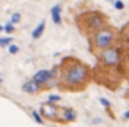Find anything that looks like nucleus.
I'll return each instance as SVG.
<instances>
[{
  "mask_svg": "<svg viewBox=\"0 0 129 127\" xmlns=\"http://www.w3.org/2000/svg\"><path fill=\"white\" fill-rule=\"evenodd\" d=\"M114 3V9L117 10H122L123 9V2L122 0H115V2H112Z\"/></svg>",
  "mask_w": 129,
  "mask_h": 127,
  "instance_id": "2eb2a0df",
  "label": "nucleus"
},
{
  "mask_svg": "<svg viewBox=\"0 0 129 127\" xmlns=\"http://www.w3.org/2000/svg\"><path fill=\"white\" fill-rule=\"evenodd\" d=\"M119 59H121V53L118 50V48H114V46L100 52V60L104 66L114 67L119 63Z\"/></svg>",
  "mask_w": 129,
  "mask_h": 127,
  "instance_id": "20e7f679",
  "label": "nucleus"
},
{
  "mask_svg": "<svg viewBox=\"0 0 129 127\" xmlns=\"http://www.w3.org/2000/svg\"><path fill=\"white\" fill-rule=\"evenodd\" d=\"M60 119H61V121H74L76 119V113L72 107H61Z\"/></svg>",
  "mask_w": 129,
  "mask_h": 127,
  "instance_id": "0eeeda50",
  "label": "nucleus"
},
{
  "mask_svg": "<svg viewBox=\"0 0 129 127\" xmlns=\"http://www.w3.org/2000/svg\"><path fill=\"white\" fill-rule=\"evenodd\" d=\"M10 42H13L11 37H6V38H0V46H7Z\"/></svg>",
  "mask_w": 129,
  "mask_h": 127,
  "instance_id": "ddd939ff",
  "label": "nucleus"
},
{
  "mask_svg": "<svg viewBox=\"0 0 129 127\" xmlns=\"http://www.w3.org/2000/svg\"><path fill=\"white\" fill-rule=\"evenodd\" d=\"M90 68L75 57H65L60 67V85L64 89L79 91L89 84Z\"/></svg>",
  "mask_w": 129,
  "mask_h": 127,
  "instance_id": "f257e3e1",
  "label": "nucleus"
},
{
  "mask_svg": "<svg viewBox=\"0 0 129 127\" xmlns=\"http://www.w3.org/2000/svg\"><path fill=\"white\" fill-rule=\"evenodd\" d=\"M60 110H61V107H57L56 105L49 103V102L42 105V107H40L42 116L51 121H61V119H60Z\"/></svg>",
  "mask_w": 129,
  "mask_h": 127,
  "instance_id": "39448f33",
  "label": "nucleus"
},
{
  "mask_svg": "<svg viewBox=\"0 0 129 127\" xmlns=\"http://www.w3.org/2000/svg\"><path fill=\"white\" fill-rule=\"evenodd\" d=\"M20 20H21V14H20V13H14V14L11 15L10 24H17V23H20Z\"/></svg>",
  "mask_w": 129,
  "mask_h": 127,
  "instance_id": "f8f14e48",
  "label": "nucleus"
},
{
  "mask_svg": "<svg viewBox=\"0 0 129 127\" xmlns=\"http://www.w3.org/2000/svg\"><path fill=\"white\" fill-rule=\"evenodd\" d=\"M123 119H129V110H126V112L123 113Z\"/></svg>",
  "mask_w": 129,
  "mask_h": 127,
  "instance_id": "6ab92c4d",
  "label": "nucleus"
},
{
  "mask_svg": "<svg viewBox=\"0 0 129 127\" xmlns=\"http://www.w3.org/2000/svg\"><path fill=\"white\" fill-rule=\"evenodd\" d=\"M18 50H20V49H18L17 45H10V46H9V52H10L11 55H15Z\"/></svg>",
  "mask_w": 129,
  "mask_h": 127,
  "instance_id": "f3484780",
  "label": "nucleus"
},
{
  "mask_svg": "<svg viewBox=\"0 0 129 127\" xmlns=\"http://www.w3.org/2000/svg\"><path fill=\"white\" fill-rule=\"evenodd\" d=\"M79 28L83 29V32L94 34L103 27H107V17L99 11H89L79 17Z\"/></svg>",
  "mask_w": 129,
  "mask_h": 127,
  "instance_id": "f03ea898",
  "label": "nucleus"
},
{
  "mask_svg": "<svg viewBox=\"0 0 129 127\" xmlns=\"http://www.w3.org/2000/svg\"><path fill=\"white\" fill-rule=\"evenodd\" d=\"M51 18L54 24H61V7L60 4H56L51 9Z\"/></svg>",
  "mask_w": 129,
  "mask_h": 127,
  "instance_id": "1a4fd4ad",
  "label": "nucleus"
},
{
  "mask_svg": "<svg viewBox=\"0 0 129 127\" xmlns=\"http://www.w3.org/2000/svg\"><path fill=\"white\" fill-rule=\"evenodd\" d=\"M32 116H34V119H35V121H36V123H39V124H43V123H45V120L40 117V115L36 112V110H32Z\"/></svg>",
  "mask_w": 129,
  "mask_h": 127,
  "instance_id": "9b49d317",
  "label": "nucleus"
},
{
  "mask_svg": "<svg viewBox=\"0 0 129 127\" xmlns=\"http://www.w3.org/2000/svg\"><path fill=\"white\" fill-rule=\"evenodd\" d=\"M4 31L7 32V34H13V32L15 31V28H14V25H13V24H7V25H4Z\"/></svg>",
  "mask_w": 129,
  "mask_h": 127,
  "instance_id": "dca6fc26",
  "label": "nucleus"
},
{
  "mask_svg": "<svg viewBox=\"0 0 129 127\" xmlns=\"http://www.w3.org/2000/svg\"><path fill=\"white\" fill-rule=\"evenodd\" d=\"M22 91H25V92L28 94H36L40 91V85H38L35 81H26L25 84L22 85Z\"/></svg>",
  "mask_w": 129,
  "mask_h": 127,
  "instance_id": "6e6552de",
  "label": "nucleus"
},
{
  "mask_svg": "<svg viewBox=\"0 0 129 127\" xmlns=\"http://www.w3.org/2000/svg\"><path fill=\"white\" fill-rule=\"evenodd\" d=\"M45 27H46V23H45V20H42V21L39 23V25H38L36 28L34 29V31H32V38H34V39H39V38L43 35Z\"/></svg>",
  "mask_w": 129,
  "mask_h": 127,
  "instance_id": "9d476101",
  "label": "nucleus"
},
{
  "mask_svg": "<svg viewBox=\"0 0 129 127\" xmlns=\"http://www.w3.org/2000/svg\"><path fill=\"white\" fill-rule=\"evenodd\" d=\"M0 82H3V77H2V74H0Z\"/></svg>",
  "mask_w": 129,
  "mask_h": 127,
  "instance_id": "412c9836",
  "label": "nucleus"
},
{
  "mask_svg": "<svg viewBox=\"0 0 129 127\" xmlns=\"http://www.w3.org/2000/svg\"><path fill=\"white\" fill-rule=\"evenodd\" d=\"M51 78H53V71H50V70H39V71L35 73L32 81H35L38 85H45V84H47Z\"/></svg>",
  "mask_w": 129,
  "mask_h": 127,
  "instance_id": "423d86ee",
  "label": "nucleus"
},
{
  "mask_svg": "<svg viewBox=\"0 0 129 127\" xmlns=\"http://www.w3.org/2000/svg\"><path fill=\"white\" fill-rule=\"evenodd\" d=\"M2 31H4V25H0V32Z\"/></svg>",
  "mask_w": 129,
  "mask_h": 127,
  "instance_id": "aec40b11",
  "label": "nucleus"
},
{
  "mask_svg": "<svg viewBox=\"0 0 129 127\" xmlns=\"http://www.w3.org/2000/svg\"><path fill=\"white\" fill-rule=\"evenodd\" d=\"M99 101H100V103L103 105V106H106V107H110V106H111V103H110V101H107L106 98H100Z\"/></svg>",
  "mask_w": 129,
  "mask_h": 127,
  "instance_id": "a211bd4d",
  "label": "nucleus"
},
{
  "mask_svg": "<svg viewBox=\"0 0 129 127\" xmlns=\"http://www.w3.org/2000/svg\"><path fill=\"white\" fill-rule=\"evenodd\" d=\"M107 2H115V0H107Z\"/></svg>",
  "mask_w": 129,
  "mask_h": 127,
  "instance_id": "4be33fe9",
  "label": "nucleus"
},
{
  "mask_svg": "<svg viewBox=\"0 0 129 127\" xmlns=\"http://www.w3.org/2000/svg\"><path fill=\"white\" fill-rule=\"evenodd\" d=\"M114 43V31L110 27H103L93 34V46L99 50H106Z\"/></svg>",
  "mask_w": 129,
  "mask_h": 127,
  "instance_id": "7ed1b4c3",
  "label": "nucleus"
},
{
  "mask_svg": "<svg viewBox=\"0 0 129 127\" xmlns=\"http://www.w3.org/2000/svg\"><path fill=\"white\" fill-rule=\"evenodd\" d=\"M60 95H49V98H47V102L49 103H54V102H58L60 101Z\"/></svg>",
  "mask_w": 129,
  "mask_h": 127,
  "instance_id": "4468645a",
  "label": "nucleus"
}]
</instances>
